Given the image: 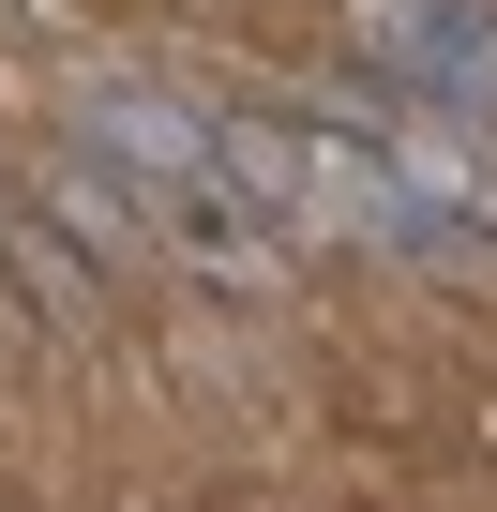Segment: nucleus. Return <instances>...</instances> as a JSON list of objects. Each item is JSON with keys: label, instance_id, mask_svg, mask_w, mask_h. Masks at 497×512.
<instances>
[{"label": "nucleus", "instance_id": "1", "mask_svg": "<svg viewBox=\"0 0 497 512\" xmlns=\"http://www.w3.org/2000/svg\"><path fill=\"white\" fill-rule=\"evenodd\" d=\"M0 287H16L61 347H91V332H106V272L76 256V226H61V211H16V226H0Z\"/></svg>", "mask_w": 497, "mask_h": 512}]
</instances>
